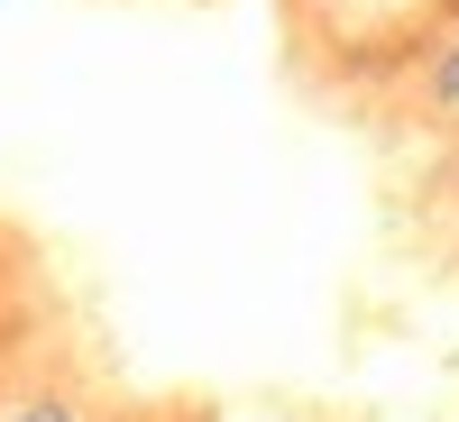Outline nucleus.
<instances>
[{"label": "nucleus", "instance_id": "f03ea898", "mask_svg": "<svg viewBox=\"0 0 459 422\" xmlns=\"http://www.w3.org/2000/svg\"><path fill=\"white\" fill-rule=\"evenodd\" d=\"M0 422H92L74 395H19V404H0Z\"/></svg>", "mask_w": 459, "mask_h": 422}, {"label": "nucleus", "instance_id": "f257e3e1", "mask_svg": "<svg viewBox=\"0 0 459 422\" xmlns=\"http://www.w3.org/2000/svg\"><path fill=\"white\" fill-rule=\"evenodd\" d=\"M423 92H432V110H450V120H459V28L432 47V65H423Z\"/></svg>", "mask_w": 459, "mask_h": 422}]
</instances>
